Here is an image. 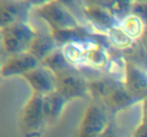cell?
Instances as JSON below:
<instances>
[{
  "instance_id": "19",
  "label": "cell",
  "mask_w": 147,
  "mask_h": 137,
  "mask_svg": "<svg viewBox=\"0 0 147 137\" xmlns=\"http://www.w3.org/2000/svg\"><path fill=\"white\" fill-rule=\"evenodd\" d=\"M41 63L49 67L57 76L76 68L67 62L62 53L60 47L45 59Z\"/></svg>"
},
{
  "instance_id": "2",
  "label": "cell",
  "mask_w": 147,
  "mask_h": 137,
  "mask_svg": "<svg viewBox=\"0 0 147 137\" xmlns=\"http://www.w3.org/2000/svg\"><path fill=\"white\" fill-rule=\"evenodd\" d=\"M35 34V29L30 22L1 27V44L7 57L28 52Z\"/></svg>"
},
{
  "instance_id": "17",
  "label": "cell",
  "mask_w": 147,
  "mask_h": 137,
  "mask_svg": "<svg viewBox=\"0 0 147 137\" xmlns=\"http://www.w3.org/2000/svg\"><path fill=\"white\" fill-rule=\"evenodd\" d=\"M119 26L131 39L136 41L142 37L146 24L139 16L130 13L120 20Z\"/></svg>"
},
{
  "instance_id": "8",
  "label": "cell",
  "mask_w": 147,
  "mask_h": 137,
  "mask_svg": "<svg viewBox=\"0 0 147 137\" xmlns=\"http://www.w3.org/2000/svg\"><path fill=\"white\" fill-rule=\"evenodd\" d=\"M32 9L25 0H1V27L30 22Z\"/></svg>"
},
{
  "instance_id": "7",
  "label": "cell",
  "mask_w": 147,
  "mask_h": 137,
  "mask_svg": "<svg viewBox=\"0 0 147 137\" xmlns=\"http://www.w3.org/2000/svg\"><path fill=\"white\" fill-rule=\"evenodd\" d=\"M31 17L36 19V24L30 22L35 29L36 34L29 52L42 62L56 49L60 48V46L56 41L51 29L37 17L32 15Z\"/></svg>"
},
{
  "instance_id": "3",
  "label": "cell",
  "mask_w": 147,
  "mask_h": 137,
  "mask_svg": "<svg viewBox=\"0 0 147 137\" xmlns=\"http://www.w3.org/2000/svg\"><path fill=\"white\" fill-rule=\"evenodd\" d=\"M111 119L107 106L100 101H93L85 112L78 137H100Z\"/></svg>"
},
{
  "instance_id": "21",
  "label": "cell",
  "mask_w": 147,
  "mask_h": 137,
  "mask_svg": "<svg viewBox=\"0 0 147 137\" xmlns=\"http://www.w3.org/2000/svg\"><path fill=\"white\" fill-rule=\"evenodd\" d=\"M135 0H116L109 9L120 21L123 17L131 12Z\"/></svg>"
},
{
  "instance_id": "24",
  "label": "cell",
  "mask_w": 147,
  "mask_h": 137,
  "mask_svg": "<svg viewBox=\"0 0 147 137\" xmlns=\"http://www.w3.org/2000/svg\"><path fill=\"white\" fill-rule=\"evenodd\" d=\"M132 137H147V123H141L135 129Z\"/></svg>"
},
{
  "instance_id": "16",
  "label": "cell",
  "mask_w": 147,
  "mask_h": 137,
  "mask_svg": "<svg viewBox=\"0 0 147 137\" xmlns=\"http://www.w3.org/2000/svg\"><path fill=\"white\" fill-rule=\"evenodd\" d=\"M89 38L85 41H68L60 47L62 53L67 62L76 68H79L85 67L86 41Z\"/></svg>"
},
{
  "instance_id": "6",
  "label": "cell",
  "mask_w": 147,
  "mask_h": 137,
  "mask_svg": "<svg viewBox=\"0 0 147 137\" xmlns=\"http://www.w3.org/2000/svg\"><path fill=\"white\" fill-rule=\"evenodd\" d=\"M57 76V91L67 101L90 96L88 81L78 68H75Z\"/></svg>"
},
{
  "instance_id": "9",
  "label": "cell",
  "mask_w": 147,
  "mask_h": 137,
  "mask_svg": "<svg viewBox=\"0 0 147 137\" xmlns=\"http://www.w3.org/2000/svg\"><path fill=\"white\" fill-rule=\"evenodd\" d=\"M23 77L28 81L34 93L45 96L57 90V75L42 63Z\"/></svg>"
},
{
  "instance_id": "29",
  "label": "cell",
  "mask_w": 147,
  "mask_h": 137,
  "mask_svg": "<svg viewBox=\"0 0 147 137\" xmlns=\"http://www.w3.org/2000/svg\"><path fill=\"white\" fill-rule=\"evenodd\" d=\"M135 3H147V0H135Z\"/></svg>"
},
{
  "instance_id": "22",
  "label": "cell",
  "mask_w": 147,
  "mask_h": 137,
  "mask_svg": "<svg viewBox=\"0 0 147 137\" xmlns=\"http://www.w3.org/2000/svg\"><path fill=\"white\" fill-rule=\"evenodd\" d=\"M61 3L67 6L80 19L82 24L87 27V24L85 20L84 16H83V9L85 7V2L83 0H58Z\"/></svg>"
},
{
  "instance_id": "12",
  "label": "cell",
  "mask_w": 147,
  "mask_h": 137,
  "mask_svg": "<svg viewBox=\"0 0 147 137\" xmlns=\"http://www.w3.org/2000/svg\"><path fill=\"white\" fill-rule=\"evenodd\" d=\"M125 86L129 91L142 101L147 95V70L127 61Z\"/></svg>"
},
{
  "instance_id": "10",
  "label": "cell",
  "mask_w": 147,
  "mask_h": 137,
  "mask_svg": "<svg viewBox=\"0 0 147 137\" xmlns=\"http://www.w3.org/2000/svg\"><path fill=\"white\" fill-rule=\"evenodd\" d=\"M40 64L41 61L29 51L7 56L1 65V76L4 77L23 76Z\"/></svg>"
},
{
  "instance_id": "18",
  "label": "cell",
  "mask_w": 147,
  "mask_h": 137,
  "mask_svg": "<svg viewBox=\"0 0 147 137\" xmlns=\"http://www.w3.org/2000/svg\"><path fill=\"white\" fill-rule=\"evenodd\" d=\"M106 35L112 48L119 51H123L130 47L134 41L126 34L119 25L115 26L108 29Z\"/></svg>"
},
{
  "instance_id": "11",
  "label": "cell",
  "mask_w": 147,
  "mask_h": 137,
  "mask_svg": "<svg viewBox=\"0 0 147 137\" xmlns=\"http://www.w3.org/2000/svg\"><path fill=\"white\" fill-rule=\"evenodd\" d=\"M109 49L94 40V34L86 41L85 67L100 71H106L111 59Z\"/></svg>"
},
{
  "instance_id": "14",
  "label": "cell",
  "mask_w": 147,
  "mask_h": 137,
  "mask_svg": "<svg viewBox=\"0 0 147 137\" xmlns=\"http://www.w3.org/2000/svg\"><path fill=\"white\" fill-rule=\"evenodd\" d=\"M139 101L140 100L136 98L128 90L124 83H120L108 98L102 103L107 106L111 112L113 111L116 113Z\"/></svg>"
},
{
  "instance_id": "28",
  "label": "cell",
  "mask_w": 147,
  "mask_h": 137,
  "mask_svg": "<svg viewBox=\"0 0 147 137\" xmlns=\"http://www.w3.org/2000/svg\"><path fill=\"white\" fill-rule=\"evenodd\" d=\"M139 40L140 41L141 44H142V45L143 46V47L147 52V25H146L142 37Z\"/></svg>"
},
{
  "instance_id": "20",
  "label": "cell",
  "mask_w": 147,
  "mask_h": 137,
  "mask_svg": "<svg viewBox=\"0 0 147 137\" xmlns=\"http://www.w3.org/2000/svg\"><path fill=\"white\" fill-rule=\"evenodd\" d=\"M130 107L131 106L127 108L126 120L124 121L123 120L119 121L117 116H114V118L111 119L109 125L107 126L105 131H103L100 137H127L129 136V131H127L128 127L126 128V125L125 126L123 125L126 124V121H127L126 119L129 116ZM128 124H129V122Z\"/></svg>"
},
{
  "instance_id": "15",
  "label": "cell",
  "mask_w": 147,
  "mask_h": 137,
  "mask_svg": "<svg viewBox=\"0 0 147 137\" xmlns=\"http://www.w3.org/2000/svg\"><path fill=\"white\" fill-rule=\"evenodd\" d=\"M67 101L57 90L43 96V109L48 125L58 120Z\"/></svg>"
},
{
  "instance_id": "25",
  "label": "cell",
  "mask_w": 147,
  "mask_h": 137,
  "mask_svg": "<svg viewBox=\"0 0 147 137\" xmlns=\"http://www.w3.org/2000/svg\"><path fill=\"white\" fill-rule=\"evenodd\" d=\"M32 8H37L47 4L53 0H25Z\"/></svg>"
},
{
  "instance_id": "1",
  "label": "cell",
  "mask_w": 147,
  "mask_h": 137,
  "mask_svg": "<svg viewBox=\"0 0 147 137\" xmlns=\"http://www.w3.org/2000/svg\"><path fill=\"white\" fill-rule=\"evenodd\" d=\"M32 15L42 21L52 31H68L86 27L77 16L58 0H53L42 7L33 8Z\"/></svg>"
},
{
  "instance_id": "13",
  "label": "cell",
  "mask_w": 147,
  "mask_h": 137,
  "mask_svg": "<svg viewBox=\"0 0 147 137\" xmlns=\"http://www.w3.org/2000/svg\"><path fill=\"white\" fill-rule=\"evenodd\" d=\"M120 83L107 73L88 81L89 95L93 101L103 102Z\"/></svg>"
},
{
  "instance_id": "27",
  "label": "cell",
  "mask_w": 147,
  "mask_h": 137,
  "mask_svg": "<svg viewBox=\"0 0 147 137\" xmlns=\"http://www.w3.org/2000/svg\"><path fill=\"white\" fill-rule=\"evenodd\" d=\"M142 122L147 123V95L142 101Z\"/></svg>"
},
{
  "instance_id": "26",
  "label": "cell",
  "mask_w": 147,
  "mask_h": 137,
  "mask_svg": "<svg viewBox=\"0 0 147 137\" xmlns=\"http://www.w3.org/2000/svg\"><path fill=\"white\" fill-rule=\"evenodd\" d=\"M115 1L116 0H92L90 4H98V5L103 6V7L109 9Z\"/></svg>"
},
{
  "instance_id": "4",
  "label": "cell",
  "mask_w": 147,
  "mask_h": 137,
  "mask_svg": "<svg viewBox=\"0 0 147 137\" xmlns=\"http://www.w3.org/2000/svg\"><path fill=\"white\" fill-rule=\"evenodd\" d=\"M48 125L43 109V96L33 92L22 117V130L26 137H37Z\"/></svg>"
},
{
  "instance_id": "5",
  "label": "cell",
  "mask_w": 147,
  "mask_h": 137,
  "mask_svg": "<svg viewBox=\"0 0 147 137\" xmlns=\"http://www.w3.org/2000/svg\"><path fill=\"white\" fill-rule=\"evenodd\" d=\"M83 16L91 34L106 35L108 29L119 25L120 22L109 8L98 4H86Z\"/></svg>"
},
{
  "instance_id": "23",
  "label": "cell",
  "mask_w": 147,
  "mask_h": 137,
  "mask_svg": "<svg viewBox=\"0 0 147 137\" xmlns=\"http://www.w3.org/2000/svg\"><path fill=\"white\" fill-rule=\"evenodd\" d=\"M131 13L139 16L147 25V3H135Z\"/></svg>"
}]
</instances>
